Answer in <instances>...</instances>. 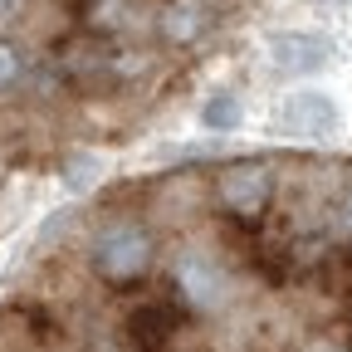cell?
Segmentation results:
<instances>
[{
	"instance_id": "10",
	"label": "cell",
	"mask_w": 352,
	"mask_h": 352,
	"mask_svg": "<svg viewBox=\"0 0 352 352\" xmlns=\"http://www.w3.org/2000/svg\"><path fill=\"white\" fill-rule=\"evenodd\" d=\"M314 6H342V0H314Z\"/></svg>"
},
{
	"instance_id": "8",
	"label": "cell",
	"mask_w": 352,
	"mask_h": 352,
	"mask_svg": "<svg viewBox=\"0 0 352 352\" xmlns=\"http://www.w3.org/2000/svg\"><path fill=\"white\" fill-rule=\"evenodd\" d=\"M15 78H20V50L0 39V88H10Z\"/></svg>"
},
{
	"instance_id": "4",
	"label": "cell",
	"mask_w": 352,
	"mask_h": 352,
	"mask_svg": "<svg viewBox=\"0 0 352 352\" xmlns=\"http://www.w3.org/2000/svg\"><path fill=\"white\" fill-rule=\"evenodd\" d=\"M270 166H259V162H245V166H230L226 176H220V201H226L230 210L240 215H254L264 210V201H270Z\"/></svg>"
},
{
	"instance_id": "6",
	"label": "cell",
	"mask_w": 352,
	"mask_h": 352,
	"mask_svg": "<svg viewBox=\"0 0 352 352\" xmlns=\"http://www.w3.org/2000/svg\"><path fill=\"white\" fill-rule=\"evenodd\" d=\"M201 20H206V15H201L196 6H171V10L162 15V34H166V39H176V44H191V39L206 30Z\"/></svg>"
},
{
	"instance_id": "7",
	"label": "cell",
	"mask_w": 352,
	"mask_h": 352,
	"mask_svg": "<svg viewBox=\"0 0 352 352\" xmlns=\"http://www.w3.org/2000/svg\"><path fill=\"white\" fill-rule=\"evenodd\" d=\"M201 122H206L210 132H230V127H240V98H235V94H215V98H206Z\"/></svg>"
},
{
	"instance_id": "5",
	"label": "cell",
	"mask_w": 352,
	"mask_h": 352,
	"mask_svg": "<svg viewBox=\"0 0 352 352\" xmlns=\"http://www.w3.org/2000/svg\"><path fill=\"white\" fill-rule=\"evenodd\" d=\"M176 289L196 308H215L220 294H226V274H220V264L206 259V254H182L176 259Z\"/></svg>"
},
{
	"instance_id": "3",
	"label": "cell",
	"mask_w": 352,
	"mask_h": 352,
	"mask_svg": "<svg viewBox=\"0 0 352 352\" xmlns=\"http://www.w3.org/2000/svg\"><path fill=\"white\" fill-rule=\"evenodd\" d=\"M270 64L279 74H318L333 64V39L314 34V30H289L270 39Z\"/></svg>"
},
{
	"instance_id": "1",
	"label": "cell",
	"mask_w": 352,
	"mask_h": 352,
	"mask_svg": "<svg viewBox=\"0 0 352 352\" xmlns=\"http://www.w3.org/2000/svg\"><path fill=\"white\" fill-rule=\"evenodd\" d=\"M274 127L284 132V138H333L338 132V103L328 94H318V88H298V94H284L279 108H274Z\"/></svg>"
},
{
	"instance_id": "2",
	"label": "cell",
	"mask_w": 352,
	"mask_h": 352,
	"mask_svg": "<svg viewBox=\"0 0 352 352\" xmlns=\"http://www.w3.org/2000/svg\"><path fill=\"white\" fill-rule=\"evenodd\" d=\"M94 264L108 279H138L152 264V240L142 226H108L94 245Z\"/></svg>"
},
{
	"instance_id": "9",
	"label": "cell",
	"mask_w": 352,
	"mask_h": 352,
	"mask_svg": "<svg viewBox=\"0 0 352 352\" xmlns=\"http://www.w3.org/2000/svg\"><path fill=\"white\" fill-rule=\"evenodd\" d=\"M338 230H342V235L352 240V191H347V196L338 201Z\"/></svg>"
}]
</instances>
